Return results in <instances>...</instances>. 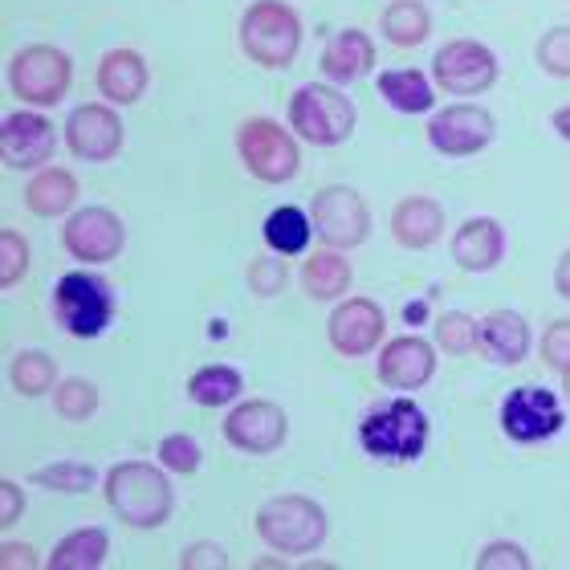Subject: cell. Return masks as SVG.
Here are the masks:
<instances>
[{"mask_svg":"<svg viewBox=\"0 0 570 570\" xmlns=\"http://www.w3.org/2000/svg\"><path fill=\"white\" fill-rule=\"evenodd\" d=\"M107 501L110 510L119 513V522L135 525V530H155L171 518V485H167L164 469H155L147 461H122L107 473Z\"/></svg>","mask_w":570,"mask_h":570,"instance_id":"obj_1","label":"cell"},{"mask_svg":"<svg viewBox=\"0 0 570 570\" xmlns=\"http://www.w3.org/2000/svg\"><path fill=\"white\" fill-rule=\"evenodd\" d=\"M428 436H432V424H428L424 407L412 400H383L358 424V444L375 461H416L424 456Z\"/></svg>","mask_w":570,"mask_h":570,"instance_id":"obj_2","label":"cell"},{"mask_svg":"<svg viewBox=\"0 0 570 570\" xmlns=\"http://www.w3.org/2000/svg\"><path fill=\"white\" fill-rule=\"evenodd\" d=\"M240 49L265 70H289L302 49V17L285 0H253L240 17Z\"/></svg>","mask_w":570,"mask_h":570,"instance_id":"obj_3","label":"cell"},{"mask_svg":"<svg viewBox=\"0 0 570 570\" xmlns=\"http://www.w3.org/2000/svg\"><path fill=\"white\" fill-rule=\"evenodd\" d=\"M257 538L277 554H314L326 542V513L302 493H282L257 510Z\"/></svg>","mask_w":570,"mask_h":570,"instance_id":"obj_4","label":"cell"},{"mask_svg":"<svg viewBox=\"0 0 570 570\" xmlns=\"http://www.w3.org/2000/svg\"><path fill=\"white\" fill-rule=\"evenodd\" d=\"M289 127L302 135V142L338 147L355 131V107L343 90H334L326 82H306L289 98Z\"/></svg>","mask_w":570,"mask_h":570,"instance_id":"obj_5","label":"cell"},{"mask_svg":"<svg viewBox=\"0 0 570 570\" xmlns=\"http://www.w3.org/2000/svg\"><path fill=\"white\" fill-rule=\"evenodd\" d=\"M53 314L73 338H98L115 318V294L98 274H66L53 289Z\"/></svg>","mask_w":570,"mask_h":570,"instance_id":"obj_6","label":"cell"},{"mask_svg":"<svg viewBox=\"0 0 570 570\" xmlns=\"http://www.w3.org/2000/svg\"><path fill=\"white\" fill-rule=\"evenodd\" d=\"M73 66L58 46H24L9 66L12 95L29 107H58L70 90Z\"/></svg>","mask_w":570,"mask_h":570,"instance_id":"obj_7","label":"cell"},{"mask_svg":"<svg viewBox=\"0 0 570 570\" xmlns=\"http://www.w3.org/2000/svg\"><path fill=\"white\" fill-rule=\"evenodd\" d=\"M567 424L562 416V400L550 387H538V383H525V387H513L505 400H501V432L513 440V444H547L554 440Z\"/></svg>","mask_w":570,"mask_h":570,"instance_id":"obj_8","label":"cell"},{"mask_svg":"<svg viewBox=\"0 0 570 570\" xmlns=\"http://www.w3.org/2000/svg\"><path fill=\"white\" fill-rule=\"evenodd\" d=\"M432 82L444 95H456V98L485 95V90L498 86V58L481 41H449L432 58Z\"/></svg>","mask_w":570,"mask_h":570,"instance_id":"obj_9","label":"cell"},{"mask_svg":"<svg viewBox=\"0 0 570 570\" xmlns=\"http://www.w3.org/2000/svg\"><path fill=\"white\" fill-rule=\"evenodd\" d=\"M237 151L249 167V176H257L262 184H285L297 176V139L282 131L274 119L240 122Z\"/></svg>","mask_w":570,"mask_h":570,"instance_id":"obj_10","label":"cell"},{"mask_svg":"<svg viewBox=\"0 0 570 570\" xmlns=\"http://www.w3.org/2000/svg\"><path fill=\"white\" fill-rule=\"evenodd\" d=\"M309 216H314V233H318L326 245L334 249H355L363 245L371 233V213L363 196L346 184H334V188H322L309 204Z\"/></svg>","mask_w":570,"mask_h":570,"instance_id":"obj_11","label":"cell"},{"mask_svg":"<svg viewBox=\"0 0 570 570\" xmlns=\"http://www.w3.org/2000/svg\"><path fill=\"white\" fill-rule=\"evenodd\" d=\"M493 135H498V122H493V115L485 107H476V102L444 107L428 122V142L440 155H449V159H464V155L485 151L489 142H493Z\"/></svg>","mask_w":570,"mask_h":570,"instance_id":"obj_12","label":"cell"},{"mask_svg":"<svg viewBox=\"0 0 570 570\" xmlns=\"http://www.w3.org/2000/svg\"><path fill=\"white\" fill-rule=\"evenodd\" d=\"M61 245L86 265L115 262L127 245V228L110 208H78L61 228Z\"/></svg>","mask_w":570,"mask_h":570,"instance_id":"obj_13","label":"cell"},{"mask_svg":"<svg viewBox=\"0 0 570 570\" xmlns=\"http://www.w3.org/2000/svg\"><path fill=\"white\" fill-rule=\"evenodd\" d=\"M66 147L86 164H107L122 151V119L102 102H86L66 119Z\"/></svg>","mask_w":570,"mask_h":570,"instance_id":"obj_14","label":"cell"},{"mask_svg":"<svg viewBox=\"0 0 570 570\" xmlns=\"http://www.w3.org/2000/svg\"><path fill=\"white\" fill-rule=\"evenodd\" d=\"M383 309L371 302V297H346L343 306L334 309L331 322H326V334H331V346L346 358H363L367 351L383 343Z\"/></svg>","mask_w":570,"mask_h":570,"instance_id":"obj_15","label":"cell"},{"mask_svg":"<svg viewBox=\"0 0 570 570\" xmlns=\"http://www.w3.org/2000/svg\"><path fill=\"white\" fill-rule=\"evenodd\" d=\"M58 147V135H53V122L33 115V110H17L4 119L0 127V159L12 171H29V167L49 164V155Z\"/></svg>","mask_w":570,"mask_h":570,"instance_id":"obj_16","label":"cell"},{"mask_svg":"<svg viewBox=\"0 0 570 570\" xmlns=\"http://www.w3.org/2000/svg\"><path fill=\"white\" fill-rule=\"evenodd\" d=\"M225 440L240 452H274L285 440V412L269 400L237 404L225 420Z\"/></svg>","mask_w":570,"mask_h":570,"instance_id":"obj_17","label":"cell"},{"mask_svg":"<svg viewBox=\"0 0 570 570\" xmlns=\"http://www.w3.org/2000/svg\"><path fill=\"white\" fill-rule=\"evenodd\" d=\"M432 375H436V351H432V343H424L416 334H404V338L383 346L380 355L383 387H392V392H420L424 383H432Z\"/></svg>","mask_w":570,"mask_h":570,"instance_id":"obj_18","label":"cell"},{"mask_svg":"<svg viewBox=\"0 0 570 570\" xmlns=\"http://www.w3.org/2000/svg\"><path fill=\"white\" fill-rule=\"evenodd\" d=\"M505 257V228L493 216H473L452 233V262L464 274H489Z\"/></svg>","mask_w":570,"mask_h":570,"instance_id":"obj_19","label":"cell"},{"mask_svg":"<svg viewBox=\"0 0 570 570\" xmlns=\"http://www.w3.org/2000/svg\"><path fill=\"white\" fill-rule=\"evenodd\" d=\"M476 351L489 363L501 367H518L530 355V322L518 309H493L481 318V334H476Z\"/></svg>","mask_w":570,"mask_h":570,"instance_id":"obj_20","label":"cell"},{"mask_svg":"<svg viewBox=\"0 0 570 570\" xmlns=\"http://www.w3.org/2000/svg\"><path fill=\"white\" fill-rule=\"evenodd\" d=\"M147 61H142V53H135V49H110L107 58L98 61V90H102V98L107 102H119V107H131V102H139L142 90H147Z\"/></svg>","mask_w":570,"mask_h":570,"instance_id":"obj_21","label":"cell"},{"mask_svg":"<svg viewBox=\"0 0 570 570\" xmlns=\"http://www.w3.org/2000/svg\"><path fill=\"white\" fill-rule=\"evenodd\" d=\"M444 233V208L432 196H407L395 204L392 213V237L404 249H428Z\"/></svg>","mask_w":570,"mask_h":570,"instance_id":"obj_22","label":"cell"},{"mask_svg":"<svg viewBox=\"0 0 570 570\" xmlns=\"http://www.w3.org/2000/svg\"><path fill=\"white\" fill-rule=\"evenodd\" d=\"M318 66L334 86L355 82V78H363L375 66V46H371V37L363 29H343V33H334L326 41Z\"/></svg>","mask_w":570,"mask_h":570,"instance_id":"obj_23","label":"cell"},{"mask_svg":"<svg viewBox=\"0 0 570 570\" xmlns=\"http://www.w3.org/2000/svg\"><path fill=\"white\" fill-rule=\"evenodd\" d=\"M302 289H306L314 302H334L351 289V262L343 253L326 245V249L309 253V262L302 265Z\"/></svg>","mask_w":570,"mask_h":570,"instance_id":"obj_24","label":"cell"},{"mask_svg":"<svg viewBox=\"0 0 570 570\" xmlns=\"http://www.w3.org/2000/svg\"><path fill=\"white\" fill-rule=\"evenodd\" d=\"M73 200H78V179L70 171H61V167H41L33 179H29V188H24V204H29V213L33 216H61L70 213Z\"/></svg>","mask_w":570,"mask_h":570,"instance_id":"obj_25","label":"cell"},{"mask_svg":"<svg viewBox=\"0 0 570 570\" xmlns=\"http://www.w3.org/2000/svg\"><path fill=\"white\" fill-rule=\"evenodd\" d=\"M110 554V538L107 530L98 525H86V530H73L53 547L46 567L49 570H98Z\"/></svg>","mask_w":570,"mask_h":570,"instance_id":"obj_26","label":"cell"},{"mask_svg":"<svg viewBox=\"0 0 570 570\" xmlns=\"http://www.w3.org/2000/svg\"><path fill=\"white\" fill-rule=\"evenodd\" d=\"M383 37L400 49H416L428 33H432V12H428L424 0H395L387 4L380 17Z\"/></svg>","mask_w":570,"mask_h":570,"instance_id":"obj_27","label":"cell"},{"mask_svg":"<svg viewBox=\"0 0 570 570\" xmlns=\"http://www.w3.org/2000/svg\"><path fill=\"white\" fill-rule=\"evenodd\" d=\"M262 237L274 253L294 257V253L306 249L309 237H314V216H306L302 208H294V204H282V208H274V213L265 216Z\"/></svg>","mask_w":570,"mask_h":570,"instance_id":"obj_28","label":"cell"},{"mask_svg":"<svg viewBox=\"0 0 570 570\" xmlns=\"http://www.w3.org/2000/svg\"><path fill=\"white\" fill-rule=\"evenodd\" d=\"M380 95L404 115H424L432 110V82L424 70H387L380 73Z\"/></svg>","mask_w":570,"mask_h":570,"instance_id":"obj_29","label":"cell"},{"mask_svg":"<svg viewBox=\"0 0 570 570\" xmlns=\"http://www.w3.org/2000/svg\"><path fill=\"white\" fill-rule=\"evenodd\" d=\"M9 383L17 395L37 400V395L53 392V383H58V363H53L46 351H21V355L12 358Z\"/></svg>","mask_w":570,"mask_h":570,"instance_id":"obj_30","label":"cell"},{"mask_svg":"<svg viewBox=\"0 0 570 570\" xmlns=\"http://www.w3.org/2000/svg\"><path fill=\"white\" fill-rule=\"evenodd\" d=\"M188 395H191V404H200V407H225L240 395V375L233 367H220V363L200 367L188 380Z\"/></svg>","mask_w":570,"mask_h":570,"instance_id":"obj_31","label":"cell"},{"mask_svg":"<svg viewBox=\"0 0 570 570\" xmlns=\"http://www.w3.org/2000/svg\"><path fill=\"white\" fill-rule=\"evenodd\" d=\"M53 407H58L61 420L82 424L98 412V387L90 380H61L58 392H53Z\"/></svg>","mask_w":570,"mask_h":570,"instance_id":"obj_32","label":"cell"},{"mask_svg":"<svg viewBox=\"0 0 570 570\" xmlns=\"http://www.w3.org/2000/svg\"><path fill=\"white\" fill-rule=\"evenodd\" d=\"M33 481L41 489H53V493H86V489L95 485V469L82 461H58L37 469Z\"/></svg>","mask_w":570,"mask_h":570,"instance_id":"obj_33","label":"cell"},{"mask_svg":"<svg viewBox=\"0 0 570 570\" xmlns=\"http://www.w3.org/2000/svg\"><path fill=\"white\" fill-rule=\"evenodd\" d=\"M476 334H481V322H473L464 309H449L436 318V343L449 351V355H469L476 351Z\"/></svg>","mask_w":570,"mask_h":570,"instance_id":"obj_34","label":"cell"},{"mask_svg":"<svg viewBox=\"0 0 570 570\" xmlns=\"http://www.w3.org/2000/svg\"><path fill=\"white\" fill-rule=\"evenodd\" d=\"M538 66L550 78H570V24H559L538 41Z\"/></svg>","mask_w":570,"mask_h":570,"instance_id":"obj_35","label":"cell"},{"mask_svg":"<svg viewBox=\"0 0 570 570\" xmlns=\"http://www.w3.org/2000/svg\"><path fill=\"white\" fill-rule=\"evenodd\" d=\"M24 269H29V245H24V237L17 228H4L0 233V289L21 282Z\"/></svg>","mask_w":570,"mask_h":570,"instance_id":"obj_36","label":"cell"},{"mask_svg":"<svg viewBox=\"0 0 570 570\" xmlns=\"http://www.w3.org/2000/svg\"><path fill=\"white\" fill-rule=\"evenodd\" d=\"M200 444H196V440L191 436H164L159 440V464H164V469H171V473H196V469H200Z\"/></svg>","mask_w":570,"mask_h":570,"instance_id":"obj_37","label":"cell"},{"mask_svg":"<svg viewBox=\"0 0 570 570\" xmlns=\"http://www.w3.org/2000/svg\"><path fill=\"white\" fill-rule=\"evenodd\" d=\"M473 567L476 570H530L534 562H530V554H525L518 542H489V547H481Z\"/></svg>","mask_w":570,"mask_h":570,"instance_id":"obj_38","label":"cell"},{"mask_svg":"<svg viewBox=\"0 0 570 570\" xmlns=\"http://www.w3.org/2000/svg\"><path fill=\"white\" fill-rule=\"evenodd\" d=\"M542 363H547L550 371H570V318H559L550 322V331L542 334Z\"/></svg>","mask_w":570,"mask_h":570,"instance_id":"obj_39","label":"cell"},{"mask_svg":"<svg viewBox=\"0 0 570 570\" xmlns=\"http://www.w3.org/2000/svg\"><path fill=\"white\" fill-rule=\"evenodd\" d=\"M285 285V265L274 262V257H257V262L249 265V289L262 297H274L282 294Z\"/></svg>","mask_w":570,"mask_h":570,"instance_id":"obj_40","label":"cell"},{"mask_svg":"<svg viewBox=\"0 0 570 570\" xmlns=\"http://www.w3.org/2000/svg\"><path fill=\"white\" fill-rule=\"evenodd\" d=\"M179 567H184V570H200V567L225 570L228 567V554L216 547V542H191V547L179 554Z\"/></svg>","mask_w":570,"mask_h":570,"instance_id":"obj_41","label":"cell"},{"mask_svg":"<svg viewBox=\"0 0 570 570\" xmlns=\"http://www.w3.org/2000/svg\"><path fill=\"white\" fill-rule=\"evenodd\" d=\"M21 513H24V493L21 485H12L9 476L0 481V525L9 530V525L21 522Z\"/></svg>","mask_w":570,"mask_h":570,"instance_id":"obj_42","label":"cell"},{"mask_svg":"<svg viewBox=\"0 0 570 570\" xmlns=\"http://www.w3.org/2000/svg\"><path fill=\"white\" fill-rule=\"evenodd\" d=\"M37 550L24 547V542H4L0 547V570H33L37 567Z\"/></svg>","mask_w":570,"mask_h":570,"instance_id":"obj_43","label":"cell"},{"mask_svg":"<svg viewBox=\"0 0 570 570\" xmlns=\"http://www.w3.org/2000/svg\"><path fill=\"white\" fill-rule=\"evenodd\" d=\"M554 289H559V294L570 302V249L562 253L559 265H554Z\"/></svg>","mask_w":570,"mask_h":570,"instance_id":"obj_44","label":"cell"},{"mask_svg":"<svg viewBox=\"0 0 570 570\" xmlns=\"http://www.w3.org/2000/svg\"><path fill=\"white\" fill-rule=\"evenodd\" d=\"M550 122H554V131H559V135H562V139H567V142H570V107L554 110V119H550Z\"/></svg>","mask_w":570,"mask_h":570,"instance_id":"obj_45","label":"cell"},{"mask_svg":"<svg viewBox=\"0 0 570 570\" xmlns=\"http://www.w3.org/2000/svg\"><path fill=\"white\" fill-rule=\"evenodd\" d=\"M562 387H567V400H570V371H562Z\"/></svg>","mask_w":570,"mask_h":570,"instance_id":"obj_46","label":"cell"}]
</instances>
